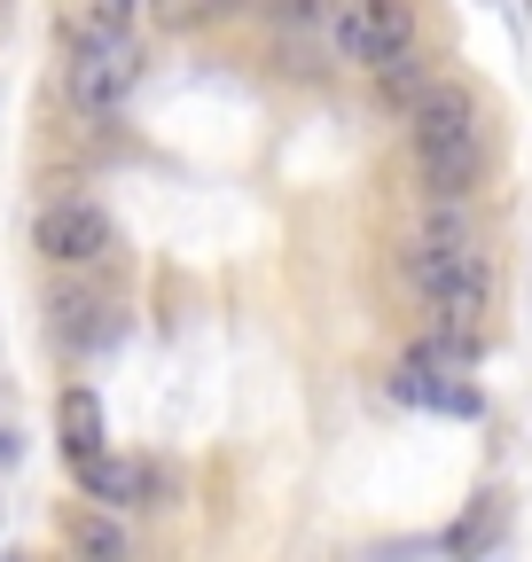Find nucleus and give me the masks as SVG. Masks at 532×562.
Listing matches in <instances>:
<instances>
[{"instance_id": "nucleus-12", "label": "nucleus", "mask_w": 532, "mask_h": 562, "mask_svg": "<svg viewBox=\"0 0 532 562\" xmlns=\"http://www.w3.org/2000/svg\"><path fill=\"white\" fill-rule=\"evenodd\" d=\"M149 9H157V24H165V32H188V24H204V16L235 9V0H149Z\"/></svg>"}, {"instance_id": "nucleus-2", "label": "nucleus", "mask_w": 532, "mask_h": 562, "mask_svg": "<svg viewBox=\"0 0 532 562\" xmlns=\"http://www.w3.org/2000/svg\"><path fill=\"white\" fill-rule=\"evenodd\" d=\"M408 133H415V165H423V188L439 203H462L486 172V125H478V102L470 87L454 79H431V94L408 110Z\"/></svg>"}, {"instance_id": "nucleus-5", "label": "nucleus", "mask_w": 532, "mask_h": 562, "mask_svg": "<svg viewBox=\"0 0 532 562\" xmlns=\"http://www.w3.org/2000/svg\"><path fill=\"white\" fill-rule=\"evenodd\" d=\"M32 243H40V258H55V266H95V258H110V211L87 203V195H63V203L40 211Z\"/></svg>"}, {"instance_id": "nucleus-8", "label": "nucleus", "mask_w": 532, "mask_h": 562, "mask_svg": "<svg viewBox=\"0 0 532 562\" xmlns=\"http://www.w3.org/2000/svg\"><path fill=\"white\" fill-rule=\"evenodd\" d=\"M79 492L102 501V508H142L149 501V469L133 453H95V461H79Z\"/></svg>"}, {"instance_id": "nucleus-7", "label": "nucleus", "mask_w": 532, "mask_h": 562, "mask_svg": "<svg viewBox=\"0 0 532 562\" xmlns=\"http://www.w3.org/2000/svg\"><path fill=\"white\" fill-rule=\"evenodd\" d=\"M133 16H142V0H55V32L71 55L133 40Z\"/></svg>"}, {"instance_id": "nucleus-11", "label": "nucleus", "mask_w": 532, "mask_h": 562, "mask_svg": "<svg viewBox=\"0 0 532 562\" xmlns=\"http://www.w3.org/2000/svg\"><path fill=\"white\" fill-rule=\"evenodd\" d=\"M63 539H71L79 562H125V531H118L102 508H79L71 524H63Z\"/></svg>"}, {"instance_id": "nucleus-9", "label": "nucleus", "mask_w": 532, "mask_h": 562, "mask_svg": "<svg viewBox=\"0 0 532 562\" xmlns=\"http://www.w3.org/2000/svg\"><path fill=\"white\" fill-rule=\"evenodd\" d=\"M47 328L71 344V351H87V344H110V336H118V321H110V305H102L95 290H55V297H47Z\"/></svg>"}, {"instance_id": "nucleus-4", "label": "nucleus", "mask_w": 532, "mask_h": 562, "mask_svg": "<svg viewBox=\"0 0 532 562\" xmlns=\"http://www.w3.org/2000/svg\"><path fill=\"white\" fill-rule=\"evenodd\" d=\"M470 360H454L446 344H415L408 360H399V375H391V391L408 398V406H431V414H454V422H470V414H486V398H478V383L462 375Z\"/></svg>"}, {"instance_id": "nucleus-10", "label": "nucleus", "mask_w": 532, "mask_h": 562, "mask_svg": "<svg viewBox=\"0 0 532 562\" xmlns=\"http://www.w3.org/2000/svg\"><path fill=\"white\" fill-rule=\"evenodd\" d=\"M55 430H63V461H95L102 453V406H95V391H63V406H55Z\"/></svg>"}, {"instance_id": "nucleus-3", "label": "nucleus", "mask_w": 532, "mask_h": 562, "mask_svg": "<svg viewBox=\"0 0 532 562\" xmlns=\"http://www.w3.org/2000/svg\"><path fill=\"white\" fill-rule=\"evenodd\" d=\"M329 40L361 70H391L399 55H415V9L408 0H337L329 9Z\"/></svg>"}, {"instance_id": "nucleus-6", "label": "nucleus", "mask_w": 532, "mask_h": 562, "mask_svg": "<svg viewBox=\"0 0 532 562\" xmlns=\"http://www.w3.org/2000/svg\"><path fill=\"white\" fill-rule=\"evenodd\" d=\"M133 87H142V47H133V40L71 55V102H79L87 117H110V110H118Z\"/></svg>"}, {"instance_id": "nucleus-13", "label": "nucleus", "mask_w": 532, "mask_h": 562, "mask_svg": "<svg viewBox=\"0 0 532 562\" xmlns=\"http://www.w3.org/2000/svg\"><path fill=\"white\" fill-rule=\"evenodd\" d=\"M258 9H266V16H290V24H298V16H321V9H337V0H258Z\"/></svg>"}, {"instance_id": "nucleus-1", "label": "nucleus", "mask_w": 532, "mask_h": 562, "mask_svg": "<svg viewBox=\"0 0 532 562\" xmlns=\"http://www.w3.org/2000/svg\"><path fill=\"white\" fill-rule=\"evenodd\" d=\"M408 281L423 290V305L439 313V336L431 344H446L454 360H470V351H478V321H486V297H494V266L470 243V227H462L454 203H439V220L415 235Z\"/></svg>"}]
</instances>
